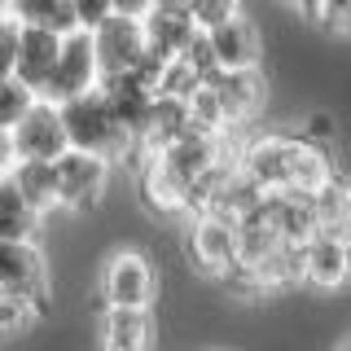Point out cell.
Instances as JSON below:
<instances>
[{"instance_id":"cell-15","label":"cell","mask_w":351,"mask_h":351,"mask_svg":"<svg viewBox=\"0 0 351 351\" xmlns=\"http://www.w3.org/2000/svg\"><path fill=\"white\" fill-rule=\"evenodd\" d=\"M44 215L22 197L9 176H0V241H40Z\"/></svg>"},{"instance_id":"cell-10","label":"cell","mask_w":351,"mask_h":351,"mask_svg":"<svg viewBox=\"0 0 351 351\" xmlns=\"http://www.w3.org/2000/svg\"><path fill=\"white\" fill-rule=\"evenodd\" d=\"M202 40H206L215 71H259L263 66V31L246 14L224 18L219 27L202 31Z\"/></svg>"},{"instance_id":"cell-6","label":"cell","mask_w":351,"mask_h":351,"mask_svg":"<svg viewBox=\"0 0 351 351\" xmlns=\"http://www.w3.org/2000/svg\"><path fill=\"white\" fill-rule=\"evenodd\" d=\"M101 84V66H97V49H93V31H71L62 36V53H58V66H53L49 84H44V101L62 106V101H75V97L93 93Z\"/></svg>"},{"instance_id":"cell-16","label":"cell","mask_w":351,"mask_h":351,"mask_svg":"<svg viewBox=\"0 0 351 351\" xmlns=\"http://www.w3.org/2000/svg\"><path fill=\"white\" fill-rule=\"evenodd\" d=\"M312 206H316V228L338 233V237H351V176L343 167L312 193Z\"/></svg>"},{"instance_id":"cell-18","label":"cell","mask_w":351,"mask_h":351,"mask_svg":"<svg viewBox=\"0 0 351 351\" xmlns=\"http://www.w3.org/2000/svg\"><path fill=\"white\" fill-rule=\"evenodd\" d=\"M9 180L18 184L22 197H27L40 215H53V211H58V171H53V162L18 158L14 167H9Z\"/></svg>"},{"instance_id":"cell-13","label":"cell","mask_w":351,"mask_h":351,"mask_svg":"<svg viewBox=\"0 0 351 351\" xmlns=\"http://www.w3.org/2000/svg\"><path fill=\"white\" fill-rule=\"evenodd\" d=\"M58 53H62V36L53 31H40V27H22L18 36V62H14V80H22L27 88L44 93L53 66H58Z\"/></svg>"},{"instance_id":"cell-8","label":"cell","mask_w":351,"mask_h":351,"mask_svg":"<svg viewBox=\"0 0 351 351\" xmlns=\"http://www.w3.org/2000/svg\"><path fill=\"white\" fill-rule=\"evenodd\" d=\"M49 290L53 277L40 241H0V294H18L49 307Z\"/></svg>"},{"instance_id":"cell-24","label":"cell","mask_w":351,"mask_h":351,"mask_svg":"<svg viewBox=\"0 0 351 351\" xmlns=\"http://www.w3.org/2000/svg\"><path fill=\"white\" fill-rule=\"evenodd\" d=\"M18 36L22 27L14 18H0V80H9L14 75V62H18Z\"/></svg>"},{"instance_id":"cell-4","label":"cell","mask_w":351,"mask_h":351,"mask_svg":"<svg viewBox=\"0 0 351 351\" xmlns=\"http://www.w3.org/2000/svg\"><path fill=\"white\" fill-rule=\"evenodd\" d=\"M53 171H58V211L66 215L93 211L114 180V162L106 154H88V149H66L53 162Z\"/></svg>"},{"instance_id":"cell-12","label":"cell","mask_w":351,"mask_h":351,"mask_svg":"<svg viewBox=\"0 0 351 351\" xmlns=\"http://www.w3.org/2000/svg\"><path fill=\"white\" fill-rule=\"evenodd\" d=\"M145 40H149V58L154 62H171L184 49H193V40L202 36V27L193 22V14L180 0H158L145 18Z\"/></svg>"},{"instance_id":"cell-5","label":"cell","mask_w":351,"mask_h":351,"mask_svg":"<svg viewBox=\"0 0 351 351\" xmlns=\"http://www.w3.org/2000/svg\"><path fill=\"white\" fill-rule=\"evenodd\" d=\"M237 255H241L237 224L215 219V215H193L189 224H184V259H189V268L197 277L224 281L228 272L237 268Z\"/></svg>"},{"instance_id":"cell-14","label":"cell","mask_w":351,"mask_h":351,"mask_svg":"<svg viewBox=\"0 0 351 351\" xmlns=\"http://www.w3.org/2000/svg\"><path fill=\"white\" fill-rule=\"evenodd\" d=\"M101 351H158V334H154L149 312H119V307H106Z\"/></svg>"},{"instance_id":"cell-7","label":"cell","mask_w":351,"mask_h":351,"mask_svg":"<svg viewBox=\"0 0 351 351\" xmlns=\"http://www.w3.org/2000/svg\"><path fill=\"white\" fill-rule=\"evenodd\" d=\"M93 49H97V66L101 80L110 75H132L149 62V40H145V22L141 18H123L110 14L101 27L93 31Z\"/></svg>"},{"instance_id":"cell-21","label":"cell","mask_w":351,"mask_h":351,"mask_svg":"<svg viewBox=\"0 0 351 351\" xmlns=\"http://www.w3.org/2000/svg\"><path fill=\"white\" fill-rule=\"evenodd\" d=\"M36 101H40L36 88H27L22 80H14V75H9V80H0V128L14 132V123H18V119L27 114Z\"/></svg>"},{"instance_id":"cell-3","label":"cell","mask_w":351,"mask_h":351,"mask_svg":"<svg viewBox=\"0 0 351 351\" xmlns=\"http://www.w3.org/2000/svg\"><path fill=\"white\" fill-rule=\"evenodd\" d=\"M158 299V268L145 250L123 246L101 268V303L119 312H149Z\"/></svg>"},{"instance_id":"cell-17","label":"cell","mask_w":351,"mask_h":351,"mask_svg":"<svg viewBox=\"0 0 351 351\" xmlns=\"http://www.w3.org/2000/svg\"><path fill=\"white\" fill-rule=\"evenodd\" d=\"M9 18L18 27H40V31H53V36L80 31V18H75L71 0H9Z\"/></svg>"},{"instance_id":"cell-28","label":"cell","mask_w":351,"mask_h":351,"mask_svg":"<svg viewBox=\"0 0 351 351\" xmlns=\"http://www.w3.org/2000/svg\"><path fill=\"white\" fill-rule=\"evenodd\" d=\"M285 5H290V9H299V14L307 18V14H312V9H316V0H285Z\"/></svg>"},{"instance_id":"cell-27","label":"cell","mask_w":351,"mask_h":351,"mask_svg":"<svg viewBox=\"0 0 351 351\" xmlns=\"http://www.w3.org/2000/svg\"><path fill=\"white\" fill-rule=\"evenodd\" d=\"M14 136H9L5 128H0V176H9V167H14Z\"/></svg>"},{"instance_id":"cell-22","label":"cell","mask_w":351,"mask_h":351,"mask_svg":"<svg viewBox=\"0 0 351 351\" xmlns=\"http://www.w3.org/2000/svg\"><path fill=\"white\" fill-rule=\"evenodd\" d=\"M180 5L193 14V22H197L202 31H211V27H219L224 18L241 14V0H180Z\"/></svg>"},{"instance_id":"cell-19","label":"cell","mask_w":351,"mask_h":351,"mask_svg":"<svg viewBox=\"0 0 351 351\" xmlns=\"http://www.w3.org/2000/svg\"><path fill=\"white\" fill-rule=\"evenodd\" d=\"M49 307L44 303H31V299H18V294H0V343H9V338H22L31 334Z\"/></svg>"},{"instance_id":"cell-25","label":"cell","mask_w":351,"mask_h":351,"mask_svg":"<svg viewBox=\"0 0 351 351\" xmlns=\"http://www.w3.org/2000/svg\"><path fill=\"white\" fill-rule=\"evenodd\" d=\"M71 5H75V18H80V31H97L110 14H114L110 0H71Z\"/></svg>"},{"instance_id":"cell-2","label":"cell","mask_w":351,"mask_h":351,"mask_svg":"<svg viewBox=\"0 0 351 351\" xmlns=\"http://www.w3.org/2000/svg\"><path fill=\"white\" fill-rule=\"evenodd\" d=\"M62 123H66V141L71 149H88V154H106L110 162H123V154L132 149V136L119 128V119L110 114L106 97L97 93H84L75 101H62Z\"/></svg>"},{"instance_id":"cell-29","label":"cell","mask_w":351,"mask_h":351,"mask_svg":"<svg viewBox=\"0 0 351 351\" xmlns=\"http://www.w3.org/2000/svg\"><path fill=\"white\" fill-rule=\"evenodd\" d=\"M0 14H9V0H0Z\"/></svg>"},{"instance_id":"cell-23","label":"cell","mask_w":351,"mask_h":351,"mask_svg":"<svg viewBox=\"0 0 351 351\" xmlns=\"http://www.w3.org/2000/svg\"><path fill=\"white\" fill-rule=\"evenodd\" d=\"M294 132H299L307 145H316V149H334V154H338V123H334L329 114H312V119H303V123L294 128Z\"/></svg>"},{"instance_id":"cell-30","label":"cell","mask_w":351,"mask_h":351,"mask_svg":"<svg viewBox=\"0 0 351 351\" xmlns=\"http://www.w3.org/2000/svg\"><path fill=\"white\" fill-rule=\"evenodd\" d=\"M338 351H351V338H347V343H343V347H338Z\"/></svg>"},{"instance_id":"cell-1","label":"cell","mask_w":351,"mask_h":351,"mask_svg":"<svg viewBox=\"0 0 351 351\" xmlns=\"http://www.w3.org/2000/svg\"><path fill=\"white\" fill-rule=\"evenodd\" d=\"M237 167L255 180L259 193H316L338 171V154L307 145L294 128H281L241 136Z\"/></svg>"},{"instance_id":"cell-20","label":"cell","mask_w":351,"mask_h":351,"mask_svg":"<svg viewBox=\"0 0 351 351\" xmlns=\"http://www.w3.org/2000/svg\"><path fill=\"white\" fill-rule=\"evenodd\" d=\"M307 22L329 40H351V0H316Z\"/></svg>"},{"instance_id":"cell-11","label":"cell","mask_w":351,"mask_h":351,"mask_svg":"<svg viewBox=\"0 0 351 351\" xmlns=\"http://www.w3.org/2000/svg\"><path fill=\"white\" fill-rule=\"evenodd\" d=\"M347 281H351V237L316 228L303 241V285L329 294V290H343Z\"/></svg>"},{"instance_id":"cell-26","label":"cell","mask_w":351,"mask_h":351,"mask_svg":"<svg viewBox=\"0 0 351 351\" xmlns=\"http://www.w3.org/2000/svg\"><path fill=\"white\" fill-rule=\"evenodd\" d=\"M114 5V14H123V18H145L158 0H110Z\"/></svg>"},{"instance_id":"cell-9","label":"cell","mask_w":351,"mask_h":351,"mask_svg":"<svg viewBox=\"0 0 351 351\" xmlns=\"http://www.w3.org/2000/svg\"><path fill=\"white\" fill-rule=\"evenodd\" d=\"M9 136H14V158H31V162H58L71 149L66 123H62V106L44 101V97L18 119Z\"/></svg>"}]
</instances>
